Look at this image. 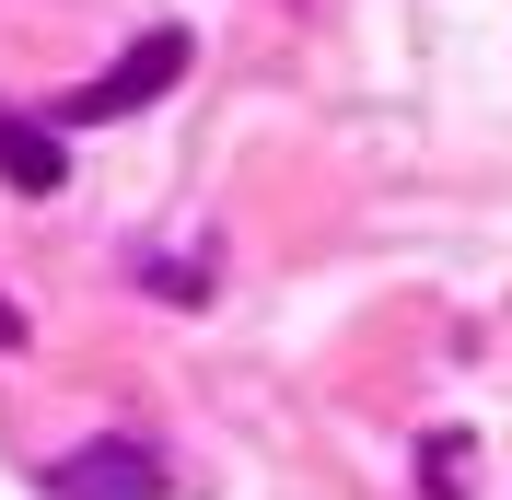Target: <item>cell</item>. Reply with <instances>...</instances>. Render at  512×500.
Returning a JSON list of instances; mask_svg holds the SVG:
<instances>
[{
    "label": "cell",
    "instance_id": "4",
    "mask_svg": "<svg viewBox=\"0 0 512 500\" xmlns=\"http://www.w3.org/2000/svg\"><path fill=\"white\" fill-rule=\"evenodd\" d=\"M0 349H24V314H12V303H0Z\"/></svg>",
    "mask_w": 512,
    "mask_h": 500
},
{
    "label": "cell",
    "instance_id": "3",
    "mask_svg": "<svg viewBox=\"0 0 512 500\" xmlns=\"http://www.w3.org/2000/svg\"><path fill=\"white\" fill-rule=\"evenodd\" d=\"M0 175H12V187H24V198H59L70 152H59V140H47V128H35V117H12V105H0Z\"/></svg>",
    "mask_w": 512,
    "mask_h": 500
},
{
    "label": "cell",
    "instance_id": "2",
    "mask_svg": "<svg viewBox=\"0 0 512 500\" xmlns=\"http://www.w3.org/2000/svg\"><path fill=\"white\" fill-rule=\"evenodd\" d=\"M47 489H59V500H163V454L105 431V442H82V454H59Z\"/></svg>",
    "mask_w": 512,
    "mask_h": 500
},
{
    "label": "cell",
    "instance_id": "1",
    "mask_svg": "<svg viewBox=\"0 0 512 500\" xmlns=\"http://www.w3.org/2000/svg\"><path fill=\"white\" fill-rule=\"evenodd\" d=\"M175 70H187V35H175V24H152V35H140V47H128L117 70H94V82H82V94L59 105V117H70V128H105V117H128V105L175 94Z\"/></svg>",
    "mask_w": 512,
    "mask_h": 500
}]
</instances>
